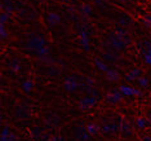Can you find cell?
Returning a JSON list of instances; mask_svg holds the SVG:
<instances>
[{
    "label": "cell",
    "instance_id": "6da1fadb",
    "mask_svg": "<svg viewBox=\"0 0 151 141\" xmlns=\"http://www.w3.org/2000/svg\"><path fill=\"white\" fill-rule=\"evenodd\" d=\"M25 49L30 54H34V56L44 60L49 54V44L42 34H31L27 38Z\"/></svg>",
    "mask_w": 151,
    "mask_h": 141
},
{
    "label": "cell",
    "instance_id": "7a4b0ae2",
    "mask_svg": "<svg viewBox=\"0 0 151 141\" xmlns=\"http://www.w3.org/2000/svg\"><path fill=\"white\" fill-rule=\"evenodd\" d=\"M129 39L125 34H120L118 31L110 34L106 38L105 46L107 48V51H112V52H120V51H124L125 47L128 46Z\"/></svg>",
    "mask_w": 151,
    "mask_h": 141
},
{
    "label": "cell",
    "instance_id": "3957f363",
    "mask_svg": "<svg viewBox=\"0 0 151 141\" xmlns=\"http://www.w3.org/2000/svg\"><path fill=\"white\" fill-rule=\"evenodd\" d=\"M81 85V78L78 75H68L63 79V88L68 93H75Z\"/></svg>",
    "mask_w": 151,
    "mask_h": 141
},
{
    "label": "cell",
    "instance_id": "277c9868",
    "mask_svg": "<svg viewBox=\"0 0 151 141\" xmlns=\"http://www.w3.org/2000/svg\"><path fill=\"white\" fill-rule=\"evenodd\" d=\"M97 96L94 95H87L84 96L83 98L80 100V102H79V108H80L81 110H88L91 108H93V106H96V104H97Z\"/></svg>",
    "mask_w": 151,
    "mask_h": 141
},
{
    "label": "cell",
    "instance_id": "5b68a950",
    "mask_svg": "<svg viewBox=\"0 0 151 141\" xmlns=\"http://www.w3.org/2000/svg\"><path fill=\"white\" fill-rule=\"evenodd\" d=\"M73 135L75 137V140L78 141H89V139H91V135L87 131V127H83V126L74 127Z\"/></svg>",
    "mask_w": 151,
    "mask_h": 141
},
{
    "label": "cell",
    "instance_id": "8992f818",
    "mask_svg": "<svg viewBox=\"0 0 151 141\" xmlns=\"http://www.w3.org/2000/svg\"><path fill=\"white\" fill-rule=\"evenodd\" d=\"M79 38H80V46L83 48L84 51H89L91 49V42H89V31L87 29V26L85 27H81L80 30H79Z\"/></svg>",
    "mask_w": 151,
    "mask_h": 141
},
{
    "label": "cell",
    "instance_id": "52a82bcc",
    "mask_svg": "<svg viewBox=\"0 0 151 141\" xmlns=\"http://www.w3.org/2000/svg\"><path fill=\"white\" fill-rule=\"evenodd\" d=\"M101 132L106 136H112V135H115V133L120 132V127H119V124H116V123H106V124L101 127Z\"/></svg>",
    "mask_w": 151,
    "mask_h": 141
},
{
    "label": "cell",
    "instance_id": "ba28073f",
    "mask_svg": "<svg viewBox=\"0 0 151 141\" xmlns=\"http://www.w3.org/2000/svg\"><path fill=\"white\" fill-rule=\"evenodd\" d=\"M120 92H122L123 96H127V97H129V96H138V97H142V92L139 91V89H136L133 87H130V85H127V84H122L119 87Z\"/></svg>",
    "mask_w": 151,
    "mask_h": 141
},
{
    "label": "cell",
    "instance_id": "9c48e42d",
    "mask_svg": "<svg viewBox=\"0 0 151 141\" xmlns=\"http://www.w3.org/2000/svg\"><path fill=\"white\" fill-rule=\"evenodd\" d=\"M122 97H123V95H122V92H120V89L115 88L112 92L106 95V101L110 102V104H118L120 100H122Z\"/></svg>",
    "mask_w": 151,
    "mask_h": 141
},
{
    "label": "cell",
    "instance_id": "30bf717a",
    "mask_svg": "<svg viewBox=\"0 0 151 141\" xmlns=\"http://www.w3.org/2000/svg\"><path fill=\"white\" fill-rule=\"evenodd\" d=\"M0 141H19V140L11 131L9 127H4L1 131V135H0Z\"/></svg>",
    "mask_w": 151,
    "mask_h": 141
},
{
    "label": "cell",
    "instance_id": "8fae6325",
    "mask_svg": "<svg viewBox=\"0 0 151 141\" xmlns=\"http://www.w3.org/2000/svg\"><path fill=\"white\" fill-rule=\"evenodd\" d=\"M45 21L50 27H56L58 23L61 22V16L58 14V13H56V12H50V13H48L47 14Z\"/></svg>",
    "mask_w": 151,
    "mask_h": 141
},
{
    "label": "cell",
    "instance_id": "7c38bea8",
    "mask_svg": "<svg viewBox=\"0 0 151 141\" xmlns=\"http://www.w3.org/2000/svg\"><path fill=\"white\" fill-rule=\"evenodd\" d=\"M102 57L105 58V61H107L110 64H118L119 62V56L115 52H112V51H106Z\"/></svg>",
    "mask_w": 151,
    "mask_h": 141
},
{
    "label": "cell",
    "instance_id": "4fadbf2b",
    "mask_svg": "<svg viewBox=\"0 0 151 141\" xmlns=\"http://www.w3.org/2000/svg\"><path fill=\"white\" fill-rule=\"evenodd\" d=\"M119 122H118V124L120 127V132L122 133H124V135H130V126H129V123L127 122L125 119H123V118H119L118 119Z\"/></svg>",
    "mask_w": 151,
    "mask_h": 141
},
{
    "label": "cell",
    "instance_id": "5bb4252c",
    "mask_svg": "<svg viewBox=\"0 0 151 141\" xmlns=\"http://www.w3.org/2000/svg\"><path fill=\"white\" fill-rule=\"evenodd\" d=\"M139 78H141V70H139V69H137V67L133 69L129 74L125 75V80L127 82H133V80H136V79L138 80Z\"/></svg>",
    "mask_w": 151,
    "mask_h": 141
},
{
    "label": "cell",
    "instance_id": "9a60e30c",
    "mask_svg": "<svg viewBox=\"0 0 151 141\" xmlns=\"http://www.w3.org/2000/svg\"><path fill=\"white\" fill-rule=\"evenodd\" d=\"M85 127H87V131L89 132V135H91V136L98 135V133L101 132V127H99L97 123H88Z\"/></svg>",
    "mask_w": 151,
    "mask_h": 141
},
{
    "label": "cell",
    "instance_id": "2e32d148",
    "mask_svg": "<svg viewBox=\"0 0 151 141\" xmlns=\"http://www.w3.org/2000/svg\"><path fill=\"white\" fill-rule=\"evenodd\" d=\"M105 74H106V78H107L109 80H111V82H116L119 79V73H118V70L114 69V67H110Z\"/></svg>",
    "mask_w": 151,
    "mask_h": 141
},
{
    "label": "cell",
    "instance_id": "e0dca14e",
    "mask_svg": "<svg viewBox=\"0 0 151 141\" xmlns=\"http://www.w3.org/2000/svg\"><path fill=\"white\" fill-rule=\"evenodd\" d=\"M1 8L5 13H9V14H12V12L14 11V5H13V3L11 0H4L1 4Z\"/></svg>",
    "mask_w": 151,
    "mask_h": 141
},
{
    "label": "cell",
    "instance_id": "ac0fdd59",
    "mask_svg": "<svg viewBox=\"0 0 151 141\" xmlns=\"http://www.w3.org/2000/svg\"><path fill=\"white\" fill-rule=\"evenodd\" d=\"M94 66L97 67L99 71H102V73H106V71L110 69L107 65H106L102 60H99V58H94Z\"/></svg>",
    "mask_w": 151,
    "mask_h": 141
},
{
    "label": "cell",
    "instance_id": "d6986e66",
    "mask_svg": "<svg viewBox=\"0 0 151 141\" xmlns=\"http://www.w3.org/2000/svg\"><path fill=\"white\" fill-rule=\"evenodd\" d=\"M21 88H22V91L25 92V93H30V92L32 91V88H34V84H32L31 80L26 79V80H23L21 83Z\"/></svg>",
    "mask_w": 151,
    "mask_h": 141
},
{
    "label": "cell",
    "instance_id": "ffe728a7",
    "mask_svg": "<svg viewBox=\"0 0 151 141\" xmlns=\"http://www.w3.org/2000/svg\"><path fill=\"white\" fill-rule=\"evenodd\" d=\"M8 67L11 69L12 71H19L21 70V64H19L16 58H13V60H11L8 62Z\"/></svg>",
    "mask_w": 151,
    "mask_h": 141
},
{
    "label": "cell",
    "instance_id": "44dd1931",
    "mask_svg": "<svg viewBox=\"0 0 151 141\" xmlns=\"http://www.w3.org/2000/svg\"><path fill=\"white\" fill-rule=\"evenodd\" d=\"M147 124H149V120H147L146 118H137L136 119V126L138 127V128H141V129L146 128Z\"/></svg>",
    "mask_w": 151,
    "mask_h": 141
},
{
    "label": "cell",
    "instance_id": "7402d4cb",
    "mask_svg": "<svg viewBox=\"0 0 151 141\" xmlns=\"http://www.w3.org/2000/svg\"><path fill=\"white\" fill-rule=\"evenodd\" d=\"M31 135H32V137H34V139H35L36 141H40V139H42V136H43L42 128H37V127L32 128V129H31Z\"/></svg>",
    "mask_w": 151,
    "mask_h": 141
},
{
    "label": "cell",
    "instance_id": "603a6c76",
    "mask_svg": "<svg viewBox=\"0 0 151 141\" xmlns=\"http://www.w3.org/2000/svg\"><path fill=\"white\" fill-rule=\"evenodd\" d=\"M80 12H81V14H84V16H91L92 14V7L88 5V4L81 5Z\"/></svg>",
    "mask_w": 151,
    "mask_h": 141
},
{
    "label": "cell",
    "instance_id": "cb8c5ba5",
    "mask_svg": "<svg viewBox=\"0 0 151 141\" xmlns=\"http://www.w3.org/2000/svg\"><path fill=\"white\" fill-rule=\"evenodd\" d=\"M142 58H143V62L146 65H151V51H145L142 53Z\"/></svg>",
    "mask_w": 151,
    "mask_h": 141
},
{
    "label": "cell",
    "instance_id": "d4e9b609",
    "mask_svg": "<svg viewBox=\"0 0 151 141\" xmlns=\"http://www.w3.org/2000/svg\"><path fill=\"white\" fill-rule=\"evenodd\" d=\"M137 83H138V85L141 88H146L147 85H149V78L146 77H141L138 80H137Z\"/></svg>",
    "mask_w": 151,
    "mask_h": 141
},
{
    "label": "cell",
    "instance_id": "484cf974",
    "mask_svg": "<svg viewBox=\"0 0 151 141\" xmlns=\"http://www.w3.org/2000/svg\"><path fill=\"white\" fill-rule=\"evenodd\" d=\"M0 36H1V40H5L8 38V31H6L4 23H0Z\"/></svg>",
    "mask_w": 151,
    "mask_h": 141
},
{
    "label": "cell",
    "instance_id": "4316f807",
    "mask_svg": "<svg viewBox=\"0 0 151 141\" xmlns=\"http://www.w3.org/2000/svg\"><path fill=\"white\" fill-rule=\"evenodd\" d=\"M17 111H16V114L18 115V116H21V113H23V118H26V116H29V109L27 108H21V106H18V108L16 109Z\"/></svg>",
    "mask_w": 151,
    "mask_h": 141
},
{
    "label": "cell",
    "instance_id": "83f0119b",
    "mask_svg": "<svg viewBox=\"0 0 151 141\" xmlns=\"http://www.w3.org/2000/svg\"><path fill=\"white\" fill-rule=\"evenodd\" d=\"M9 17H11V14H9V13L3 12L1 16H0V23H4V25H5V22L9 21Z\"/></svg>",
    "mask_w": 151,
    "mask_h": 141
},
{
    "label": "cell",
    "instance_id": "f1b7e54d",
    "mask_svg": "<svg viewBox=\"0 0 151 141\" xmlns=\"http://www.w3.org/2000/svg\"><path fill=\"white\" fill-rule=\"evenodd\" d=\"M50 141H66V139L63 136H53L50 139Z\"/></svg>",
    "mask_w": 151,
    "mask_h": 141
},
{
    "label": "cell",
    "instance_id": "f546056e",
    "mask_svg": "<svg viewBox=\"0 0 151 141\" xmlns=\"http://www.w3.org/2000/svg\"><path fill=\"white\" fill-rule=\"evenodd\" d=\"M143 141H151V135H146V136H143Z\"/></svg>",
    "mask_w": 151,
    "mask_h": 141
},
{
    "label": "cell",
    "instance_id": "4dcf8cb0",
    "mask_svg": "<svg viewBox=\"0 0 151 141\" xmlns=\"http://www.w3.org/2000/svg\"><path fill=\"white\" fill-rule=\"evenodd\" d=\"M61 1H63V3H68V1H71V0H61Z\"/></svg>",
    "mask_w": 151,
    "mask_h": 141
},
{
    "label": "cell",
    "instance_id": "1f68e13d",
    "mask_svg": "<svg viewBox=\"0 0 151 141\" xmlns=\"http://www.w3.org/2000/svg\"><path fill=\"white\" fill-rule=\"evenodd\" d=\"M149 122H150V123H151V115H150V120H149Z\"/></svg>",
    "mask_w": 151,
    "mask_h": 141
}]
</instances>
